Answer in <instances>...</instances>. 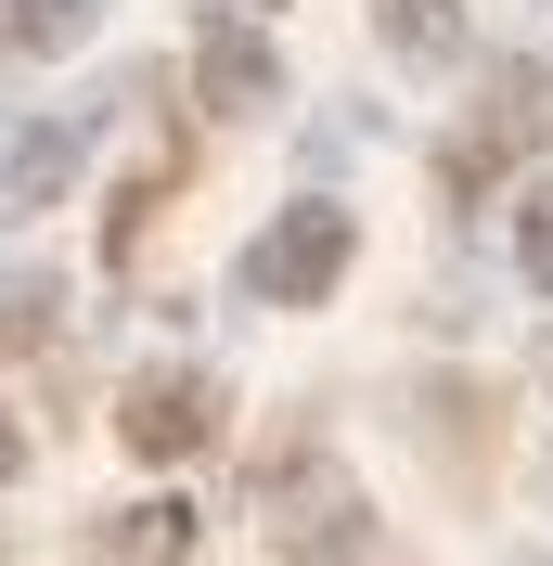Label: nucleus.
<instances>
[{
  "mask_svg": "<svg viewBox=\"0 0 553 566\" xmlns=\"http://www.w3.org/2000/svg\"><path fill=\"white\" fill-rule=\"evenodd\" d=\"M116 438H129L142 463L207 451V438H219V387H207V374H142V387H129V412H116Z\"/></svg>",
  "mask_w": 553,
  "mask_h": 566,
  "instance_id": "7ed1b4c3",
  "label": "nucleus"
},
{
  "mask_svg": "<svg viewBox=\"0 0 553 566\" xmlns=\"http://www.w3.org/2000/svg\"><path fill=\"white\" fill-rule=\"evenodd\" d=\"M335 271H347V219L335 207H296L271 245H258V296H271V310H322Z\"/></svg>",
  "mask_w": 553,
  "mask_h": 566,
  "instance_id": "f03ea898",
  "label": "nucleus"
},
{
  "mask_svg": "<svg viewBox=\"0 0 553 566\" xmlns=\"http://www.w3.org/2000/svg\"><path fill=\"white\" fill-rule=\"evenodd\" d=\"M194 554V515L180 502H142V515H116V566H180Z\"/></svg>",
  "mask_w": 553,
  "mask_h": 566,
  "instance_id": "39448f33",
  "label": "nucleus"
},
{
  "mask_svg": "<svg viewBox=\"0 0 553 566\" xmlns=\"http://www.w3.org/2000/svg\"><path fill=\"white\" fill-rule=\"evenodd\" d=\"M399 52H450V0H399Z\"/></svg>",
  "mask_w": 553,
  "mask_h": 566,
  "instance_id": "423d86ee",
  "label": "nucleus"
},
{
  "mask_svg": "<svg viewBox=\"0 0 553 566\" xmlns=\"http://www.w3.org/2000/svg\"><path fill=\"white\" fill-rule=\"evenodd\" d=\"M13 463H27V438H13V412H0V476H13Z\"/></svg>",
  "mask_w": 553,
  "mask_h": 566,
  "instance_id": "1a4fd4ad",
  "label": "nucleus"
},
{
  "mask_svg": "<svg viewBox=\"0 0 553 566\" xmlns=\"http://www.w3.org/2000/svg\"><path fill=\"white\" fill-rule=\"evenodd\" d=\"M258 502H271V528L296 566H347V528H361V502H347V476L322 451H296L283 476H258Z\"/></svg>",
  "mask_w": 553,
  "mask_h": 566,
  "instance_id": "f257e3e1",
  "label": "nucleus"
},
{
  "mask_svg": "<svg viewBox=\"0 0 553 566\" xmlns=\"http://www.w3.org/2000/svg\"><path fill=\"white\" fill-rule=\"evenodd\" d=\"M528 283H553V193L528 207Z\"/></svg>",
  "mask_w": 553,
  "mask_h": 566,
  "instance_id": "0eeeda50",
  "label": "nucleus"
},
{
  "mask_svg": "<svg viewBox=\"0 0 553 566\" xmlns=\"http://www.w3.org/2000/svg\"><path fill=\"white\" fill-rule=\"evenodd\" d=\"M77 13H91V0H27V39H65Z\"/></svg>",
  "mask_w": 553,
  "mask_h": 566,
  "instance_id": "6e6552de",
  "label": "nucleus"
},
{
  "mask_svg": "<svg viewBox=\"0 0 553 566\" xmlns=\"http://www.w3.org/2000/svg\"><path fill=\"white\" fill-rule=\"evenodd\" d=\"M207 116H244V104H271V52H258V39L244 27H207Z\"/></svg>",
  "mask_w": 553,
  "mask_h": 566,
  "instance_id": "20e7f679",
  "label": "nucleus"
}]
</instances>
